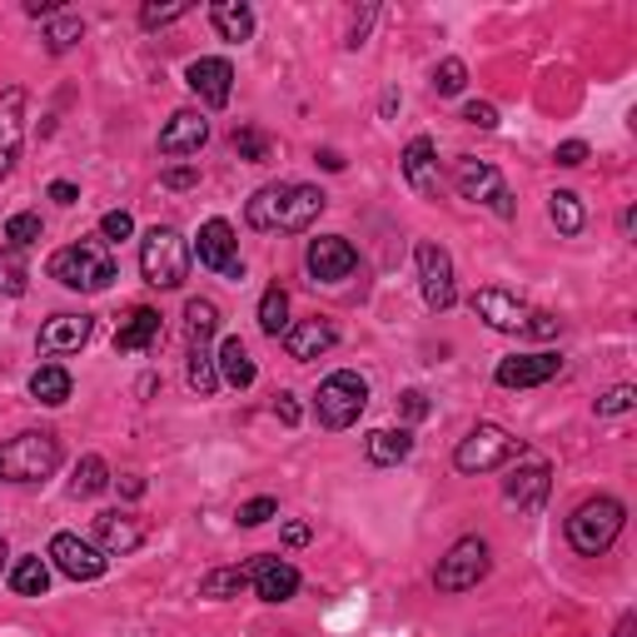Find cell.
Returning <instances> with one entry per match:
<instances>
[{
	"label": "cell",
	"instance_id": "obj_1",
	"mask_svg": "<svg viewBox=\"0 0 637 637\" xmlns=\"http://www.w3.org/2000/svg\"><path fill=\"white\" fill-rule=\"evenodd\" d=\"M325 205L329 200L319 184H284L280 180V184L254 190V200L244 205V219L254 229H284V235H294V229H309Z\"/></svg>",
	"mask_w": 637,
	"mask_h": 637
},
{
	"label": "cell",
	"instance_id": "obj_2",
	"mask_svg": "<svg viewBox=\"0 0 637 637\" xmlns=\"http://www.w3.org/2000/svg\"><path fill=\"white\" fill-rule=\"evenodd\" d=\"M50 280H60L66 289L80 294H100L115 280V260H110V249L100 239H76V244H66L50 260Z\"/></svg>",
	"mask_w": 637,
	"mask_h": 637
},
{
	"label": "cell",
	"instance_id": "obj_3",
	"mask_svg": "<svg viewBox=\"0 0 637 637\" xmlns=\"http://www.w3.org/2000/svg\"><path fill=\"white\" fill-rule=\"evenodd\" d=\"M623 523H627V513H623V503H617V498H588V503L568 519L572 553H583V558H603V553L617 543Z\"/></svg>",
	"mask_w": 637,
	"mask_h": 637
},
{
	"label": "cell",
	"instance_id": "obj_4",
	"mask_svg": "<svg viewBox=\"0 0 637 637\" xmlns=\"http://www.w3.org/2000/svg\"><path fill=\"white\" fill-rule=\"evenodd\" d=\"M140 274L155 289H180L184 274H190V244L174 225H155L140 239Z\"/></svg>",
	"mask_w": 637,
	"mask_h": 637
},
{
	"label": "cell",
	"instance_id": "obj_5",
	"mask_svg": "<svg viewBox=\"0 0 637 637\" xmlns=\"http://www.w3.org/2000/svg\"><path fill=\"white\" fill-rule=\"evenodd\" d=\"M55 468H60V439L50 429L21 433L0 448V478H11V484H41Z\"/></svg>",
	"mask_w": 637,
	"mask_h": 637
},
{
	"label": "cell",
	"instance_id": "obj_6",
	"mask_svg": "<svg viewBox=\"0 0 637 637\" xmlns=\"http://www.w3.org/2000/svg\"><path fill=\"white\" fill-rule=\"evenodd\" d=\"M528 454V443L513 439L508 429H498V423H478L468 439H458L454 448V464L458 474H493V468L513 464V458Z\"/></svg>",
	"mask_w": 637,
	"mask_h": 637
},
{
	"label": "cell",
	"instance_id": "obj_7",
	"mask_svg": "<svg viewBox=\"0 0 637 637\" xmlns=\"http://www.w3.org/2000/svg\"><path fill=\"white\" fill-rule=\"evenodd\" d=\"M368 409V384L364 374H354V368H339V374H329L325 384H319V399H314V413H319V423L325 429H349V423H359V413Z\"/></svg>",
	"mask_w": 637,
	"mask_h": 637
},
{
	"label": "cell",
	"instance_id": "obj_8",
	"mask_svg": "<svg viewBox=\"0 0 637 637\" xmlns=\"http://www.w3.org/2000/svg\"><path fill=\"white\" fill-rule=\"evenodd\" d=\"M454 184H458V195L474 200V205H488L498 219H513V215H519V205H513V195H508L503 174H498L488 160H474V155L454 160Z\"/></svg>",
	"mask_w": 637,
	"mask_h": 637
},
{
	"label": "cell",
	"instance_id": "obj_9",
	"mask_svg": "<svg viewBox=\"0 0 637 637\" xmlns=\"http://www.w3.org/2000/svg\"><path fill=\"white\" fill-rule=\"evenodd\" d=\"M488 543L484 538H458L454 548H448V558H439V572H433V583H439V593H468V588H478L488 578Z\"/></svg>",
	"mask_w": 637,
	"mask_h": 637
},
{
	"label": "cell",
	"instance_id": "obj_10",
	"mask_svg": "<svg viewBox=\"0 0 637 637\" xmlns=\"http://www.w3.org/2000/svg\"><path fill=\"white\" fill-rule=\"evenodd\" d=\"M413 264H419V289H423V304L429 309H454L458 299V284H454V260H448V249L423 239L413 249Z\"/></svg>",
	"mask_w": 637,
	"mask_h": 637
},
{
	"label": "cell",
	"instance_id": "obj_11",
	"mask_svg": "<svg viewBox=\"0 0 637 637\" xmlns=\"http://www.w3.org/2000/svg\"><path fill=\"white\" fill-rule=\"evenodd\" d=\"M304 264H309V274L319 284H339V280H349V274L359 270V254H354V244H349L344 235H319V239H309Z\"/></svg>",
	"mask_w": 637,
	"mask_h": 637
},
{
	"label": "cell",
	"instance_id": "obj_12",
	"mask_svg": "<svg viewBox=\"0 0 637 637\" xmlns=\"http://www.w3.org/2000/svg\"><path fill=\"white\" fill-rule=\"evenodd\" d=\"M474 314L488 329H498V334H528V319H533L528 304H523L519 294H508V289H478Z\"/></svg>",
	"mask_w": 637,
	"mask_h": 637
},
{
	"label": "cell",
	"instance_id": "obj_13",
	"mask_svg": "<svg viewBox=\"0 0 637 637\" xmlns=\"http://www.w3.org/2000/svg\"><path fill=\"white\" fill-rule=\"evenodd\" d=\"M50 562L66 578H76V583H95L100 572H105V553L95 548V543L76 538V533H55L50 538Z\"/></svg>",
	"mask_w": 637,
	"mask_h": 637
},
{
	"label": "cell",
	"instance_id": "obj_14",
	"mask_svg": "<svg viewBox=\"0 0 637 637\" xmlns=\"http://www.w3.org/2000/svg\"><path fill=\"white\" fill-rule=\"evenodd\" d=\"M184 86L195 90L209 110H225L229 95H235V66L219 60V55H205V60H195V66L184 70Z\"/></svg>",
	"mask_w": 637,
	"mask_h": 637
},
{
	"label": "cell",
	"instance_id": "obj_15",
	"mask_svg": "<svg viewBox=\"0 0 637 637\" xmlns=\"http://www.w3.org/2000/svg\"><path fill=\"white\" fill-rule=\"evenodd\" d=\"M235 244H239V239H235V229H229L225 219H209V225L200 229L195 254H200V264H205V270L229 274V280H244V264H239Z\"/></svg>",
	"mask_w": 637,
	"mask_h": 637
},
{
	"label": "cell",
	"instance_id": "obj_16",
	"mask_svg": "<svg viewBox=\"0 0 637 637\" xmlns=\"http://www.w3.org/2000/svg\"><path fill=\"white\" fill-rule=\"evenodd\" d=\"M209 140V120L200 115V110H174L170 120H164V130H160V155H200Z\"/></svg>",
	"mask_w": 637,
	"mask_h": 637
},
{
	"label": "cell",
	"instance_id": "obj_17",
	"mask_svg": "<svg viewBox=\"0 0 637 637\" xmlns=\"http://www.w3.org/2000/svg\"><path fill=\"white\" fill-rule=\"evenodd\" d=\"M562 374V359L558 354H513L498 364V384L503 389H538V384H548V378Z\"/></svg>",
	"mask_w": 637,
	"mask_h": 637
},
{
	"label": "cell",
	"instance_id": "obj_18",
	"mask_svg": "<svg viewBox=\"0 0 637 637\" xmlns=\"http://www.w3.org/2000/svg\"><path fill=\"white\" fill-rule=\"evenodd\" d=\"M21 135H25V90L11 86L0 95V180L15 170V155H21Z\"/></svg>",
	"mask_w": 637,
	"mask_h": 637
},
{
	"label": "cell",
	"instance_id": "obj_19",
	"mask_svg": "<svg viewBox=\"0 0 637 637\" xmlns=\"http://www.w3.org/2000/svg\"><path fill=\"white\" fill-rule=\"evenodd\" d=\"M95 543H100L105 558H125V553H135L145 543V528H140V519L110 508V513H100V519H95Z\"/></svg>",
	"mask_w": 637,
	"mask_h": 637
},
{
	"label": "cell",
	"instance_id": "obj_20",
	"mask_svg": "<svg viewBox=\"0 0 637 637\" xmlns=\"http://www.w3.org/2000/svg\"><path fill=\"white\" fill-rule=\"evenodd\" d=\"M403 180L413 184V195L439 200V150H433L429 135L409 140V150H403Z\"/></svg>",
	"mask_w": 637,
	"mask_h": 637
},
{
	"label": "cell",
	"instance_id": "obj_21",
	"mask_svg": "<svg viewBox=\"0 0 637 637\" xmlns=\"http://www.w3.org/2000/svg\"><path fill=\"white\" fill-rule=\"evenodd\" d=\"M254 593L264 598V603H289L294 593H299V568L284 558H254Z\"/></svg>",
	"mask_w": 637,
	"mask_h": 637
},
{
	"label": "cell",
	"instance_id": "obj_22",
	"mask_svg": "<svg viewBox=\"0 0 637 637\" xmlns=\"http://www.w3.org/2000/svg\"><path fill=\"white\" fill-rule=\"evenodd\" d=\"M90 329H95L90 314H55V319H45V329H41V349L45 354H76V349H86Z\"/></svg>",
	"mask_w": 637,
	"mask_h": 637
},
{
	"label": "cell",
	"instance_id": "obj_23",
	"mask_svg": "<svg viewBox=\"0 0 637 637\" xmlns=\"http://www.w3.org/2000/svg\"><path fill=\"white\" fill-rule=\"evenodd\" d=\"M334 325H329V319H304V325H289L284 329V354L289 359H299V364H309V359H319L325 354V349H334Z\"/></svg>",
	"mask_w": 637,
	"mask_h": 637
},
{
	"label": "cell",
	"instance_id": "obj_24",
	"mask_svg": "<svg viewBox=\"0 0 637 637\" xmlns=\"http://www.w3.org/2000/svg\"><path fill=\"white\" fill-rule=\"evenodd\" d=\"M155 339H160V309H150V304H135L115 329V344L125 349V354H145Z\"/></svg>",
	"mask_w": 637,
	"mask_h": 637
},
{
	"label": "cell",
	"instance_id": "obj_25",
	"mask_svg": "<svg viewBox=\"0 0 637 637\" xmlns=\"http://www.w3.org/2000/svg\"><path fill=\"white\" fill-rule=\"evenodd\" d=\"M548 484H553V468L543 464V458H533L528 468H513V478L503 484V493H508V503L538 508L543 498H548Z\"/></svg>",
	"mask_w": 637,
	"mask_h": 637
},
{
	"label": "cell",
	"instance_id": "obj_26",
	"mask_svg": "<svg viewBox=\"0 0 637 637\" xmlns=\"http://www.w3.org/2000/svg\"><path fill=\"white\" fill-rule=\"evenodd\" d=\"M209 21H215L219 41H229V45H244L254 35V11H249L244 0H215L209 5Z\"/></svg>",
	"mask_w": 637,
	"mask_h": 637
},
{
	"label": "cell",
	"instance_id": "obj_27",
	"mask_svg": "<svg viewBox=\"0 0 637 637\" xmlns=\"http://www.w3.org/2000/svg\"><path fill=\"white\" fill-rule=\"evenodd\" d=\"M409 454H413V433L409 429H378V433H368V443H364V458L374 468H394V464H403Z\"/></svg>",
	"mask_w": 637,
	"mask_h": 637
},
{
	"label": "cell",
	"instance_id": "obj_28",
	"mask_svg": "<svg viewBox=\"0 0 637 637\" xmlns=\"http://www.w3.org/2000/svg\"><path fill=\"white\" fill-rule=\"evenodd\" d=\"M215 364H219V374H225V384H235V389H249L254 384V359H249V349H244V339L239 334H229L225 344H219V354H215Z\"/></svg>",
	"mask_w": 637,
	"mask_h": 637
},
{
	"label": "cell",
	"instance_id": "obj_29",
	"mask_svg": "<svg viewBox=\"0 0 637 637\" xmlns=\"http://www.w3.org/2000/svg\"><path fill=\"white\" fill-rule=\"evenodd\" d=\"M249 583H254V558L239 562V568H215V572H205V583H200V598H239Z\"/></svg>",
	"mask_w": 637,
	"mask_h": 637
},
{
	"label": "cell",
	"instance_id": "obj_30",
	"mask_svg": "<svg viewBox=\"0 0 637 637\" xmlns=\"http://www.w3.org/2000/svg\"><path fill=\"white\" fill-rule=\"evenodd\" d=\"M70 389H76V384H70V368H60V364H41L31 374V394L41 403H50V409H55V403H66Z\"/></svg>",
	"mask_w": 637,
	"mask_h": 637
},
{
	"label": "cell",
	"instance_id": "obj_31",
	"mask_svg": "<svg viewBox=\"0 0 637 637\" xmlns=\"http://www.w3.org/2000/svg\"><path fill=\"white\" fill-rule=\"evenodd\" d=\"M184 378H190V389H195L200 399H209V394L219 389V364H215V354H209V344H190V368H184Z\"/></svg>",
	"mask_w": 637,
	"mask_h": 637
},
{
	"label": "cell",
	"instance_id": "obj_32",
	"mask_svg": "<svg viewBox=\"0 0 637 637\" xmlns=\"http://www.w3.org/2000/svg\"><path fill=\"white\" fill-rule=\"evenodd\" d=\"M184 334H190V344H209V339L219 334L215 299H190V304H184Z\"/></svg>",
	"mask_w": 637,
	"mask_h": 637
},
{
	"label": "cell",
	"instance_id": "obj_33",
	"mask_svg": "<svg viewBox=\"0 0 637 637\" xmlns=\"http://www.w3.org/2000/svg\"><path fill=\"white\" fill-rule=\"evenodd\" d=\"M11 588L21 598H41L45 588H50V562L35 553V558H15V568H11Z\"/></svg>",
	"mask_w": 637,
	"mask_h": 637
},
{
	"label": "cell",
	"instance_id": "obj_34",
	"mask_svg": "<svg viewBox=\"0 0 637 637\" xmlns=\"http://www.w3.org/2000/svg\"><path fill=\"white\" fill-rule=\"evenodd\" d=\"M25 289H31V270H25V249L0 244V294H11V299H21Z\"/></svg>",
	"mask_w": 637,
	"mask_h": 637
},
{
	"label": "cell",
	"instance_id": "obj_35",
	"mask_svg": "<svg viewBox=\"0 0 637 637\" xmlns=\"http://www.w3.org/2000/svg\"><path fill=\"white\" fill-rule=\"evenodd\" d=\"M548 219L558 225V235H583V225H588L583 200L572 195V190H558V195H548Z\"/></svg>",
	"mask_w": 637,
	"mask_h": 637
},
{
	"label": "cell",
	"instance_id": "obj_36",
	"mask_svg": "<svg viewBox=\"0 0 637 637\" xmlns=\"http://www.w3.org/2000/svg\"><path fill=\"white\" fill-rule=\"evenodd\" d=\"M260 329L270 339H284V329H289V294H284L280 284H270L260 299Z\"/></svg>",
	"mask_w": 637,
	"mask_h": 637
},
{
	"label": "cell",
	"instance_id": "obj_37",
	"mask_svg": "<svg viewBox=\"0 0 637 637\" xmlns=\"http://www.w3.org/2000/svg\"><path fill=\"white\" fill-rule=\"evenodd\" d=\"M105 488H110L105 458H100V454L80 458V464H76V478H70V493H76V498H95V493H105Z\"/></svg>",
	"mask_w": 637,
	"mask_h": 637
},
{
	"label": "cell",
	"instance_id": "obj_38",
	"mask_svg": "<svg viewBox=\"0 0 637 637\" xmlns=\"http://www.w3.org/2000/svg\"><path fill=\"white\" fill-rule=\"evenodd\" d=\"M86 35V21H80L76 11H60V15H50V31H45V45H50L55 55L60 50H70V45Z\"/></svg>",
	"mask_w": 637,
	"mask_h": 637
},
{
	"label": "cell",
	"instance_id": "obj_39",
	"mask_svg": "<svg viewBox=\"0 0 637 637\" xmlns=\"http://www.w3.org/2000/svg\"><path fill=\"white\" fill-rule=\"evenodd\" d=\"M41 235H45L41 215H11V219H5V239H11L15 249H31V244H41Z\"/></svg>",
	"mask_w": 637,
	"mask_h": 637
},
{
	"label": "cell",
	"instance_id": "obj_40",
	"mask_svg": "<svg viewBox=\"0 0 637 637\" xmlns=\"http://www.w3.org/2000/svg\"><path fill=\"white\" fill-rule=\"evenodd\" d=\"M464 86H468V66L448 55V60H443L439 70H433V90H439V95H458Z\"/></svg>",
	"mask_w": 637,
	"mask_h": 637
},
{
	"label": "cell",
	"instance_id": "obj_41",
	"mask_svg": "<svg viewBox=\"0 0 637 637\" xmlns=\"http://www.w3.org/2000/svg\"><path fill=\"white\" fill-rule=\"evenodd\" d=\"M274 513H280L274 498H249V503L239 508V528H260V523H270Z\"/></svg>",
	"mask_w": 637,
	"mask_h": 637
},
{
	"label": "cell",
	"instance_id": "obj_42",
	"mask_svg": "<svg viewBox=\"0 0 637 637\" xmlns=\"http://www.w3.org/2000/svg\"><path fill=\"white\" fill-rule=\"evenodd\" d=\"M637 403V389L633 384H617V389H607L603 399H598V413H603V419H613V413H627Z\"/></svg>",
	"mask_w": 637,
	"mask_h": 637
},
{
	"label": "cell",
	"instance_id": "obj_43",
	"mask_svg": "<svg viewBox=\"0 0 637 637\" xmlns=\"http://www.w3.org/2000/svg\"><path fill=\"white\" fill-rule=\"evenodd\" d=\"M235 150L244 155L249 164H260V160H270V140H264L260 130H235Z\"/></svg>",
	"mask_w": 637,
	"mask_h": 637
},
{
	"label": "cell",
	"instance_id": "obj_44",
	"mask_svg": "<svg viewBox=\"0 0 637 637\" xmlns=\"http://www.w3.org/2000/svg\"><path fill=\"white\" fill-rule=\"evenodd\" d=\"M184 11H190L184 0H174V5H145V11H140V25H145V31H155V25H170V21H180Z\"/></svg>",
	"mask_w": 637,
	"mask_h": 637
},
{
	"label": "cell",
	"instance_id": "obj_45",
	"mask_svg": "<svg viewBox=\"0 0 637 637\" xmlns=\"http://www.w3.org/2000/svg\"><path fill=\"white\" fill-rule=\"evenodd\" d=\"M100 235H105V239H130V235H135L130 209H110V215L100 219Z\"/></svg>",
	"mask_w": 637,
	"mask_h": 637
},
{
	"label": "cell",
	"instance_id": "obj_46",
	"mask_svg": "<svg viewBox=\"0 0 637 637\" xmlns=\"http://www.w3.org/2000/svg\"><path fill=\"white\" fill-rule=\"evenodd\" d=\"M464 120H468V125H478V130H493V125H498V110L488 105V100H468Z\"/></svg>",
	"mask_w": 637,
	"mask_h": 637
},
{
	"label": "cell",
	"instance_id": "obj_47",
	"mask_svg": "<svg viewBox=\"0 0 637 637\" xmlns=\"http://www.w3.org/2000/svg\"><path fill=\"white\" fill-rule=\"evenodd\" d=\"M553 160H558L562 170H578V164L588 160V145L583 140H568V145H558V155H553Z\"/></svg>",
	"mask_w": 637,
	"mask_h": 637
},
{
	"label": "cell",
	"instance_id": "obj_48",
	"mask_svg": "<svg viewBox=\"0 0 637 637\" xmlns=\"http://www.w3.org/2000/svg\"><path fill=\"white\" fill-rule=\"evenodd\" d=\"M164 184H170V190H190V184H200V170L195 164H170V170H164Z\"/></svg>",
	"mask_w": 637,
	"mask_h": 637
},
{
	"label": "cell",
	"instance_id": "obj_49",
	"mask_svg": "<svg viewBox=\"0 0 637 637\" xmlns=\"http://www.w3.org/2000/svg\"><path fill=\"white\" fill-rule=\"evenodd\" d=\"M528 334H533V339H553V334H558V319H553V314H543V309H533Z\"/></svg>",
	"mask_w": 637,
	"mask_h": 637
},
{
	"label": "cell",
	"instance_id": "obj_50",
	"mask_svg": "<svg viewBox=\"0 0 637 637\" xmlns=\"http://www.w3.org/2000/svg\"><path fill=\"white\" fill-rule=\"evenodd\" d=\"M399 409H403V419H423V413H429V399H423L419 389H409V394H399Z\"/></svg>",
	"mask_w": 637,
	"mask_h": 637
},
{
	"label": "cell",
	"instance_id": "obj_51",
	"mask_svg": "<svg viewBox=\"0 0 637 637\" xmlns=\"http://www.w3.org/2000/svg\"><path fill=\"white\" fill-rule=\"evenodd\" d=\"M50 200H55V205H76V200H80V190H76V184H70V180H55L50 184Z\"/></svg>",
	"mask_w": 637,
	"mask_h": 637
},
{
	"label": "cell",
	"instance_id": "obj_52",
	"mask_svg": "<svg viewBox=\"0 0 637 637\" xmlns=\"http://www.w3.org/2000/svg\"><path fill=\"white\" fill-rule=\"evenodd\" d=\"M274 413H280V423H299V403H294V394H280V399H274Z\"/></svg>",
	"mask_w": 637,
	"mask_h": 637
},
{
	"label": "cell",
	"instance_id": "obj_53",
	"mask_svg": "<svg viewBox=\"0 0 637 637\" xmlns=\"http://www.w3.org/2000/svg\"><path fill=\"white\" fill-rule=\"evenodd\" d=\"M284 543H289V548H304V543H309V523H289V528H284Z\"/></svg>",
	"mask_w": 637,
	"mask_h": 637
},
{
	"label": "cell",
	"instance_id": "obj_54",
	"mask_svg": "<svg viewBox=\"0 0 637 637\" xmlns=\"http://www.w3.org/2000/svg\"><path fill=\"white\" fill-rule=\"evenodd\" d=\"M25 11L31 15H60L66 5H60V0H25Z\"/></svg>",
	"mask_w": 637,
	"mask_h": 637
},
{
	"label": "cell",
	"instance_id": "obj_55",
	"mask_svg": "<svg viewBox=\"0 0 637 637\" xmlns=\"http://www.w3.org/2000/svg\"><path fill=\"white\" fill-rule=\"evenodd\" d=\"M314 160L325 164V170H344V155H339V150H319Z\"/></svg>",
	"mask_w": 637,
	"mask_h": 637
},
{
	"label": "cell",
	"instance_id": "obj_56",
	"mask_svg": "<svg viewBox=\"0 0 637 637\" xmlns=\"http://www.w3.org/2000/svg\"><path fill=\"white\" fill-rule=\"evenodd\" d=\"M120 493H125V498H140V493H145V478H135V474H130V478H120Z\"/></svg>",
	"mask_w": 637,
	"mask_h": 637
},
{
	"label": "cell",
	"instance_id": "obj_57",
	"mask_svg": "<svg viewBox=\"0 0 637 637\" xmlns=\"http://www.w3.org/2000/svg\"><path fill=\"white\" fill-rule=\"evenodd\" d=\"M5 558H11V553H5V543H0V572H5Z\"/></svg>",
	"mask_w": 637,
	"mask_h": 637
}]
</instances>
